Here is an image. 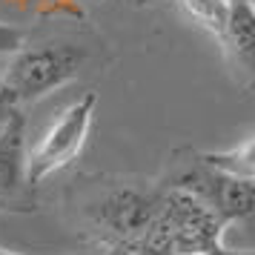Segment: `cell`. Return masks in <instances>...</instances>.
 <instances>
[{
    "mask_svg": "<svg viewBox=\"0 0 255 255\" xmlns=\"http://www.w3.org/2000/svg\"><path fill=\"white\" fill-rule=\"evenodd\" d=\"M75 192V218L98 253L121 255L146 230L161 201V181L129 175H83Z\"/></svg>",
    "mask_w": 255,
    "mask_h": 255,
    "instance_id": "cell-1",
    "label": "cell"
},
{
    "mask_svg": "<svg viewBox=\"0 0 255 255\" xmlns=\"http://www.w3.org/2000/svg\"><path fill=\"white\" fill-rule=\"evenodd\" d=\"M161 186V201L146 230L121 255H195L221 250L227 227L189 192L166 184Z\"/></svg>",
    "mask_w": 255,
    "mask_h": 255,
    "instance_id": "cell-2",
    "label": "cell"
},
{
    "mask_svg": "<svg viewBox=\"0 0 255 255\" xmlns=\"http://www.w3.org/2000/svg\"><path fill=\"white\" fill-rule=\"evenodd\" d=\"M158 181L189 192L224 227L255 221V181L215 166L207 158V152L189 149V146L175 149Z\"/></svg>",
    "mask_w": 255,
    "mask_h": 255,
    "instance_id": "cell-3",
    "label": "cell"
},
{
    "mask_svg": "<svg viewBox=\"0 0 255 255\" xmlns=\"http://www.w3.org/2000/svg\"><path fill=\"white\" fill-rule=\"evenodd\" d=\"M86 52L72 43H43L14 52L0 78V92L14 106L35 104L81 75Z\"/></svg>",
    "mask_w": 255,
    "mask_h": 255,
    "instance_id": "cell-4",
    "label": "cell"
},
{
    "mask_svg": "<svg viewBox=\"0 0 255 255\" xmlns=\"http://www.w3.org/2000/svg\"><path fill=\"white\" fill-rule=\"evenodd\" d=\"M95 106H98V95L83 92L78 101L63 106L52 118V124L40 132V138L26 149V169L35 186H40L46 178L78 161L92 132Z\"/></svg>",
    "mask_w": 255,
    "mask_h": 255,
    "instance_id": "cell-5",
    "label": "cell"
},
{
    "mask_svg": "<svg viewBox=\"0 0 255 255\" xmlns=\"http://www.w3.org/2000/svg\"><path fill=\"white\" fill-rule=\"evenodd\" d=\"M26 115L20 106L9 109L0 121V215L6 212H35L37 186L26 169Z\"/></svg>",
    "mask_w": 255,
    "mask_h": 255,
    "instance_id": "cell-6",
    "label": "cell"
},
{
    "mask_svg": "<svg viewBox=\"0 0 255 255\" xmlns=\"http://www.w3.org/2000/svg\"><path fill=\"white\" fill-rule=\"evenodd\" d=\"M221 52L241 92H255V3L230 0L227 23L218 32Z\"/></svg>",
    "mask_w": 255,
    "mask_h": 255,
    "instance_id": "cell-7",
    "label": "cell"
},
{
    "mask_svg": "<svg viewBox=\"0 0 255 255\" xmlns=\"http://www.w3.org/2000/svg\"><path fill=\"white\" fill-rule=\"evenodd\" d=\"M181 6V12L195 20L201 29H207L209 35L218 37V32L227 23V12H230V0H175Z\"/></svg>",
    "mask_w": 255,
    "mask_h": 255,
    "instance_id": "cell-8",
    "label": "cell"
},
{
    "mask_svg": "<svg viewBox=\"0 0 255 255\" xmlns=\"http://www.w3.org/2000/svg\"><path fill=\"white\" fill-rule=\"evenodd\" d=\"M207 158L215 166L227 169V172L255 181V138L244 140V143H238V146H232L227 152H207Z\"/></svg>",
    "mask_w": 255,
    "mask_h": 255,
    "instance_id": "cell-9",
    "label": "cell"
},
{
    "mask_svg": "<svg viewBox=\"0 0 255 255\" xmlns=\"http://www.w3.org/2000/svg\"><path fill=\"white\" fill-rule=\"evenodd\" d=\"M26 46V32L20 26L0 23V55H14Z\"/></svg>",
    "mask_w": 255,
    "mask_h": 255,
    "instance_id": "cell-10",
    "label": "cell"
},
{
    "mask_svg": "<svg viewBox=\"0 0 255 255\" xmlns=\"http://www.w3.org/2000/svg\"><path fill=\"white\" fill-rule=\"evenodd\" d=\"M9 109H14V104H12V101H9V98H6L3 92H0V121L9 115Z\"/></svg>",
    "mask_w": 255,
    "mask_h": 255,
    "instance_id": "cell-11",
    "label": "cell"
},
{
    "mask_svg": "<svg viewBox=\"0 0 255 255\" xmlns=\"http://www.w3.org/2000/svg\"><path fill=\"white\" fill-rule=\"evenodd\" d=\"M215 255H255V250H227V247H221V250H215Z\"/></svg>",
    "mask_w": 255,
    "mask_h": 255,
    "instance_id": "cell-12",
    "label": "cell"
},
{
    "mask_svg": "<svg viewBox=\"0 0 255 255\" xmlns=\"http://www.w3.org/2000/svg\"><path fill=\"white\" fill-rule=\"evenodd\" d=\"M0 255H23V253H12V250H0Z\"/></svg>",
    "mask_w": 255,
    "mask_h": 255,
    "instance_id": "cell-13",
    "label": "cell"
},
{
    "mask_svg": "<svg viewBox=\"0 0 255 255\" xmlns=\"http://www.w3.org/2000/svg\"><path fill=\"white\" fill-rule=\"evenodd\" d=\"M135 3H138V6H146V3H152V0H135Z\"/></svg>",
    "mask_w": 255,
    "mask_h": 255,
    "instance_id": "cell-14",
    "label": "cell"
},
{
    "mask_svg": "<svg viewBox=\"0 0 255 255\" xmlns=\"http://www.w3.org/2000/svg\"><path fill=\"white\" fill-rule=\"evenodd\" d=\"M195 255H215V253H195Z\"/></svg>",
    "mask_w": 255,
    "mask_h": 255,
    "instance_id": "cell-15",
    "label": "cell"
},
{
    "mask_svg": "<svg viewBox=\"0 0 255 255\" xmlns=\"http://www.w3.org/2000/svg\"><path fill=\"white\" fill-rule=\"evenodd\" d=\"M75 255H81V253H75ZM98 255H109V253H98Z\"/></svg>",
    "mask_w": 255,
    "mask_h": 255,
    "instance_id": "cell-16",
    "label": "cell"
},
{
    "mask_svg": "<svg viewBox=\"0 0 255 255\" xmlns=\"http://www.w3.org/2000/svg\"><path fill=\"white\" fill-rule=\"evenodd\" d=\"M95 3H101V0H95Z\"/></svg>",
    "mask_w": 255,
    "mask_h": 255,
    "instance_id": "cell-17",
    "label": "cell"
},
{
    "mask_svg": "<svg viewBox=\"0 0 255 255\" xmlns=\"http://www.w3.org/2000/svg\"><path fill=\"white\" fill-rule=\"evenodd\" d=\"M253 3H255V0H253Z\"/></svg>",
    "mask_w": 255,
    "mask_h": 255,
    "instance_id": "cell-18",
    "label": "cell"
}]
</instances>
